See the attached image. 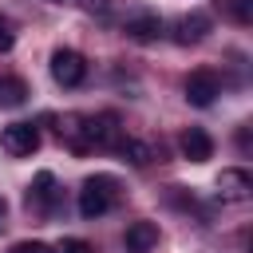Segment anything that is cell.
<instances>
[{
  "instance_id": "6da1fadb",
  "label": "cell",
  "mask_w": 253,
  "mask_h": 253,
  "mask_svg": "<svg viewBox=\"0 0 253 253\" xmlns=\"http://www.w3.org/2000/svg\"><path fill=\"white\" fill-rule=\"evenodd\" d=\"M111 206H115V178H107V174L87 178L83 190H79V213H83L87 221H95V217H103Z\"/></svg>"
},
{
  "instance_id": "7a4b0ae2",
  "label": "cell",
  "mask_w": 253,
  "mask_h": 253,
  "mask_svg": "<svg viewBox=\"0 0 253 253\" xmlns=\"http://www.w3.org/2000/svg\"><path fill=\"white\" fill-rule=\"evenodd\" d=\"M83 130H87L91 150H95V146H99V150H119V142L126 138V134H123V126H119V115H115V111L87 115V119H83Z\"/></svg>"
},
{
  "instance_id": "3957f363",
  "label": "cell",
  "mask_w": 253,
  "mask_h": 253,
  "mask_svg": "<svg viewBox=\"0 0 253 253\" xmlns=\"http://www.w3.org/2000/svg\"><path fill=\"white\" fill-rule=\"evenodd\" d=\"M51 79L59 87H79L87 79V59L75 47H55L51 51Z\"/></svg>"
},
{
  "instance_id": "277c9868",
  "label": "cell",
  "mask_w": 253,
  "mask_h": 253,
  "mask_svg": "<svg viewBox=\"0 0 253 253\" xmlns=\"http://www.w3.org/2000/svg\"><path fill=\"white\" fill-rule=\"evenodd\" d=\"M0 150L12 154V158H28V154L40 150V130L32 123H8L0 130Z\"/></svg>"
},
{
  "instance_id": "5b68a950",
  "label": "cell",
  "mask_w": 253,
  "mask_h": 253,
  "mask_svg": "<svg viewBox=\"0 0 253 253\" xmlns=\"http://www.w3.org/2000/svg\"><path fill=\"white\" fill-rule=\"evenodd\" d=\"M182 87H186V99H190L194 107H210V103L221 95V79H217V71H210V67H194Z\"/></svg>"
},
{
  "instance_id": "8992f818",
  "label": "cell",
  "mask_w": 253,
  "mask_h": 253,
  "mask_svg": "<svg viewBox=\"0 0 253 253\" xmlns=\"http://www.w3.org/2000/svg\"><path fill=\"white\" fill-rule=\"evenodd\" d=\"M249 194H253V178H249V170L229 166V170L217 174V198H221V202H249Z\"/></svg>"
},
{
  "instance_id": "52a82bcc",
  "label": "cell",
  "mask_w": 253,
  "mask_h": 253,
  "mask_svg": "<svg viewBox=\"0 0 253 253\" xmlns=\"http://www.w3.org/2000/svg\"><path fill=\"white\" fill-rule=\"evenodd\" d=\"M178 146H182V158H190V162H210L213 158V138L202 126H186L178 134Z\"/></svg>"
},
{
  "instance_id": "ba28073f",
  "label": "cell",
  "mask_w": 253,
  "mask_h": 253,
  "mask_svg": "<svg viewBox=\"0 0 253 253\" xmlns=\"http://www.w3.org/2000/svg\"><path fill=\"white\" fill-rule=\"evenodd\" d=\"M123 32H126L130 40H138V43H150V40L162 36V20H158L154 12H134V16H126Z\"/></svg>"
},
{
  "instance_id": "9c48e42d",
  "label": "cell",
  "mask_w": 253,
  "mask_h": 253,
  "mask_svg": "<svg viewBox=\"0 0 253 253\" xmlns=\"http://www.w3.org/2000/svg\"><path fill=\"white\" fill-rule=\"evenodd\" d=\"M51 202H55V174H51V170H40L36 182H32V190H28V210L47 213Z\"/></svg>"
},
{
  "instance_id": "30bf717a",
  "label": "cell",
  "mask_w": 253,
  "mask_h": 253,
  "mask_svg": "<svg viewBox=\"0 0 253 253\" xmlns=\"http://www.w3.org/2000/svg\"><path fill=\"white\" fill-rule=\"evenodd\" d=\"M123 241H126V253H150L158 245V225L154 221H130Z\"/></svg>"
},
{
  "instance_id": "8fae6325",
  "label": "cell",
  "mask_w": 253,
  "mask_h": 253,
  "mask_svg": "<svg viewBox=\"0 0 253 253\" xmlns=\"http://www.w3.org/2000/svg\"><path fill=\"white\" fill-rule=\"evenodd\" d=\"M206 32H210V16L206 12H190V16H182L174 24V40L178 43H198Z\"/></svg>"
},
{
  "instance_id": "7c38bea8",
  "label": "cell",
  "mask_w": 253,
  "mask_h": 253,
  "mask_svg": "<svg viewBox=\"0 0 253 253\" xmlns=\"http://www.w3.org/2000/svg\"><path fill=\"white\" fill-rule=\"evenodd\" d=\"M119 154H123L130 166H146V162L154 158L150 142H142V138H123V142H119Z\"/></svg>"
},
{
  "instance_id": "4fadbf2b",
  "label": "cell",
  "mask_w": 253,
  "mask_h": 253,
  "mask_svg": "<svg viewBox=\"0 0 253 253\" xmlns=\"http://www.w3.org/2000/svg\"><path fill=\"white\" fill-rule=\"evenodd\" d=\"M24 99H28L24 79H0V107H20Z\"/></svg>"
},
{
  "instance_id": "5bb4252c",
  "label": "cell",
  "mask_w": 253,
  "mask_h": 253,
  "mask_svg": "<svg viewBox=\"0 0 253 253\" xmlns=\"http://www.w3.org/2000/svg\"><path fill=\"white\" fill-rule=\"evenodd\" d=\"M47 253H95V245L83 241V237H63V241L47 245Z\"/></svg>"
},
{
  "instance_id": "9a60e30c",
  "label": "cell",
  "mask_w": 253,
  "mask_h": 253,
  "mask_svg": "<svg viewBox=\"0 0 253 253\" xmlns=\"http://www.w3.org/2000/svg\"><path fill=\"white\" fill-rule=\"evenodd\" d=\"M225 8H229V16H233L237 24H249V20H253V8H249V0H225Z\"/></svg>"
},
{
  "instance_id": "2e32d148",
  "label": "cell",
  "mask_w": 253,
  "mask_h": 253,
  "mask_svg": "<svg viewBox=\"0 0 253 253\" xmlns=\"http://www.w3.org/2000/svg\"><path fill=\"white\" fill-rule=\"evenodd\" d=\"M8 253H47V245L43 241H16Z\"/></svg>"
},
{
  "instance_id": "e0dca14e",
  "label": "cell",
  "mask_w": 253,
  "mask_h": 253,
  "mask_svg": "<svg viewBox=\"0 0 253 253\" xmlns=\"http://www.w3.org/2000/svg\"><path fill=\"white\" fill-rule=\"evenodd\" d=\"M12 47V32H8V24L0 20V51H8Z\"/></svg>"
},
{
  "instance_id": "ac0fdd59",
  "label": "cell",
  "mask_w": 253,
  "mask_h": 253,
  "mask_svg": "<svg viewBox=\"0 0 253 253\" xmlns=\"http://www.w3.org/2000/svg\"><path fill=\"white\" fill-rule=\"evenodd\" d=\"M83 4H87V8H91V12H107V8H111V4H107V0H83Z\"/></svg>"
},
{
  "instance_id": "d6986e66",
  "label": "cell",
  "mask_w": 253,
  "mask_h": 253,
  "mask_svg": "<svg viewBox=\"0 0 253 253\" xmlns=\"http://www.w3.org/2000/svg\"><path fill=\"white\" fill-rule=\"evenodd\" d=\"M4 210H8V206H4V198H0V217H4Z\"/></svg>"
}]
</instances>
